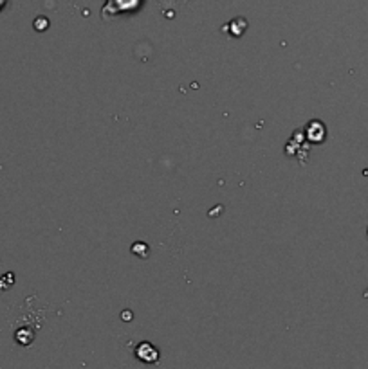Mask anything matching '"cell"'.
Masks as SVG:
<instances>
[{
    "label": "cell",
    "mask_w": 368,
    "mask_h": 369,
    "mask_svg": "<svg viewBox=\"0 0 368 369\" xmlns=\"http://www.w3.org/2000/svg\"><path fill=\"white\" fill-rule=\"evenodd\" d=\"M35 29L36 31H48L49 29V18L48 16H38V18L35 20Z\"/></svg>",
    "instance_id": "cell-7"
},
{
    "label": "cell",
    "mask_w": 368,
    "mask_h": 369,
    "mask_svg": "<svg viewBox=\"0 0 368 369\" xmlns=\"http://www.w3.org/2000/svg\"><path fill=\"white\" fill-rule=\"evenodd\" d=\"M367 234H368V231H367Z\"/></svg>",
    "instance_id": "cell-10"
},
{
    "label": "cell",
    "mask_w": 368,
    "mask_h": 369,
    "mask_svg": "<svg viewBox=\"0 0 368 369\" xmlns=\"http://www.w3.org/2000/svg\"><path fill=\"white\" fill-rule=\"evenodd\" d=\"M33 338H35V334H33L31 330H28V328H26V330H20L18 334H16V341L20 342V344H31V341Z\"/></svg>",
    "instance_id": "cell-6"
},
{
    "label": "cell",
    "mask_w": 368,
    "mask_h": 369,
    "mask_svg": "<svg viewBox=\"0 0 368 369\" xmlns=\"http://www.w3.org/2000/svg\"><path fill=\"white\" fill-rule=\"evenodd\" d=\"M327 137V128L325 125L321 123V121H310L309 126H307V139L310 141V143H323Z\"/></svg>",
    "instance_id": "cell-2"
},
{
    "label": "cell",
    "mask_w": 368,
    "mask_h": 369,
    "mask_svg": "<svg viewBox=\"0 0 368 369\" xmlns=\"http://www.w3.org/2000/svg\"><path fill=\"white\" fill-rule=\"evenodd\" d=\"M139 4H141V0H109L105 8H110V6H112L114 8L112 15H116V13L134 11V9L139 8Z\"/></svg>",
    "instance_id": "cell-3"
},
{
    "label": "cell",
    "mask_w": 368,
    "mask_h": 369,
    "mask_svg": "<svg viewBox=\"0 0 368 369\" xmlns=\"http://www.w3.org/2000/svg\"><path fill=\"white\" fill-rule=\"evenodd\" d=\"M136 357L139 358V360L146 362V364H153V362L159 360V350L153 348L150 342H141V344L136 348Z\"/></svg>",
    "instance_id": "cell-1"
},
{
    "label": "cell",
    "mask_w": 368,
    "mask_h": 369,
    "mask_svg": "<svg viewBox=\"0 0 368 369\" xmlns=\"http://www.w3.org/2000/svg\"><path fill=\"white\" fill-rule=\"evenodd\" d=\"M6 2H8V0H0V11H2V9H4Z\"/></svg>",
    "instance_id": "cell-9"
},
{
    "label": "cell",
    "mask_w": 368,
    "mask_h": 369,
    "mask_svg": "<svg viewBox=\"0 0 368 369\" xmlns=\"http://www.w3.org/2000/svg\"><path fill=\"white\" fill-rule=\"evenodd\" d=\"M229 33H232V36H235V38H239V36L244 35V31L247 29V22L246 18H235L232 23H229Z\"/></svg>",
    "instance_id": "cell-4"
},
{
    "label": "cell",
    "mask_w": 368,
    "mask_h": 369,
    "mask_svg": "<svg viewBox=\"0 0 368 369\" xmlns=\"http://www.w3.org/2000/svg\"><path fill=\"white\" fill-rule=\"evenodd\" d=\"M123 319H125V321H126V319H129V321H130V319H132V314H130V312L126 310L125 314H123Z\"/></svg>",
    "instance_id": "cell-8"
},
{
    "label": "cell",
    "mask_w": 368,
    "mask_h": 369,
    "mask_svg": "<svg viewBox=\"0 0 368 369\" xmlns=\"http://www.w3.org/2000/svg\"><path fill=\"white\" fill-rule=\"evenodd\" d=\"M148 253H150V249L145 241H136V243L132 245V254H136V256L148 258Z\"/></svg>",
    "instance_id": "cell-5"
}]
</instances>
